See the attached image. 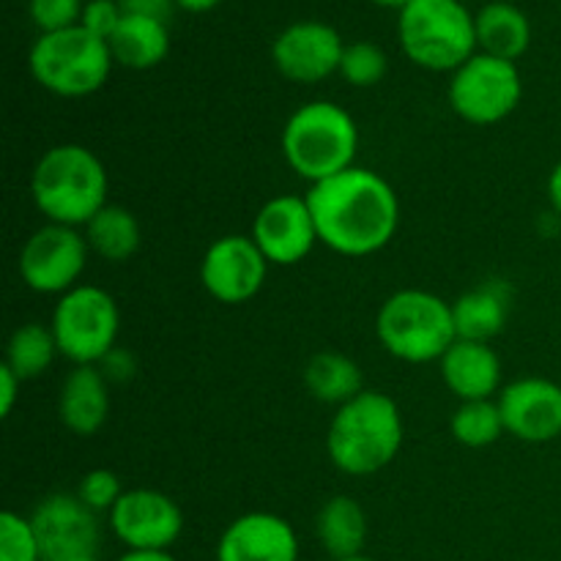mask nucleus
I'll use <instances>...</instances> for the list:
<instances>
[{"label": "nucleus", "instance_id": "31", "mask_svg": "<svg viewBox=\"0 0 561 561\" xmlns=\"http://www.w3.org/2000/svg\"><path fill=\"white\" fill-rule=\"evenodd\" d=\"M77 496H80L82 504L93 510V513H104V510H113L115 502L124 496L121 491L118 477L113 474L110 469H93L88 471L85 477L80 480V488H77Z\"/></svg>", "mask_w": 561, "mask_h": 561}, {"label": "nucleus", "instance_id": "37", "mask_svg": "<svg viewBox=\"0 0 561 561\" xmlns=\"http://www.w3.org/2000/svg\"><path fill=\"white\" fill-rule=\"evenodd\" d=\"M373 3H378V5H387V9H398V11H403L405 5H409V3H414V0H373Z\"/></svg>", "mask_w": 561, "mask_h": 561}, {"label": "nucleus", "instance_id": "20", "mask_svg": "<svg viewBox=\"0 0 561 561\" xmlns=\"http://www.w3.org/2000/svg\"><path fill=\"white\" fill-rule=\"evenodd\" d=\"M110 53L115 64L126 69H153L170 53V33L164 20L124 11V20L110 36Z\"/></svg>", "mask_w": 561, "mask_h": 561}, {"label": "nucleus", "instance_id": "7", "mask_svg": "<svg viewBox=\"0 0 561 561\" xmlns=\"http://www.w3.org/2000/svg\"><path fill=\"white\" fill-rule=\"evenodd\" d=\"M31 75L44 91L55 96H91L107 82L113 53L104 38L93 36L82 25L66 31L42 33L31 47Z\"/></svg>", "mask_w": 561, "mask_h": 561}, {"label": "nucleus", "instance_id": "28", "mask_svg": "<svg viewBox=\"0 0 561 561\" xmlns=\"http://www.w3.org/2000/svg\"><path fill=\"white\" fill-rule=\"evenodd\" d=\"M387 53L373 42H354L345 44L343 60H340V75L345 82L356 88L378 85L387 75Z\"/></svg>", "mask_w": 561, "mask_h": 561}, {"label": "nucleus", "instance_id": "26", "mask_svg": "<svg viewBox=\"0 0 561 561\" xmlns=\"http://www.w3.org/2000/svg\"><path fill=\"white\" fill-rule=\"evenodd\" d=\"M55 354H58V343H55L53 329L42 327V323H25L11 334L9 348H5V365L22 381H31L53 365Z\"/></svg>", "mask_w": 561, "mask_h": 561}, {"label": "nucleus", "instance_id": "30", "mask_svg": "<svg viewBox=\"0 0 561 561\" xmlns=\"http://www.w3.org/2000/svg\"><path fill=\"white\" fill-rule=\"evenodd\" d=\"M82 9V0H31V20L42 33L66 31L80 25Z\"/></svg>", "mask_w": 561, "mask_h": 561}, {"label": "nucleus", "instance_id": "32", "mask_svg": "<svg viewBox=\"0 0 561 561\" xmlns=\"http://www.w3.org/2000/svg\"><path fill=\"white\" fill-rule=\"evenodd\" d=\"M121 20H124V5L118 0H88L85 9H82L80 25L85 31H91L93 36L110 42V36L121 25Z\"/></svg>", "mask_w": 561, "mask_h": 561}, {"label": "nucleus", "instance_id": "25", "mask_svg": "<svg viewBox=\"0 0 561 561\" xmlns=\"http://www.w3.org/2000/svg\"><path fill=\"white\" fill-rule=\"evenodd\" d=\"M85 241L99 257L110 263L129 261L140 247V225L124 206H107L85 225Z\"/></svg>", "mask_w": 561, "mask_h": 561}, {"label": "nucleus", "instance_id": "40", "mask_svg": "<svg viewBox=\"0 0 561 561\" xmlns=\"http://www.w3.org/2000/svg\"><path fill=\"white\" fill-rule=\"evenodd\" d=\"M75 561H99L96 557H85V559H75Z\"/></svg>", "mask_w": 561, "mask_h": 561}, {"label": "nucleus", "instance_id": "23", "mask_svg": "<svg viewBox=\"0 0 561 561\" xmlns=\"http://www.w3.org/2000/svg\"><path fill=\"white\" fill-rule=\"evenodd\" d=\"M305 383L312 398L334 405H345L356 394L365 392L359 365L337 351H323L312 356L305 367Z\"/></svg>", "mask_w": 561, "mask_h": 561}, {"label": "nucleus", "instance_id": "8", "mask_svg": "<svg viewBox=\"0 0 561 561\" xmlns=\"http://www.w3.org/2000/svg\"><path fill=\"white\" fill-rule=\"evenodd\" d=\"M58 354L80 365L104 362L115 348L121 329L118 305L96 285H77L58 299L49 323Z\"/></svg>", "mask_w": 561, "mask_h": 561}, {"label": "nucleus", "instance_id": "6", "mask_svg": "<svg viewBox=\"0 0 561 561\" xmlns=\"http://www.w3.org/2000/svg\"><path fill=\"white\" fill-rule=\"evenodd\" d=\"M400 47L416 66L455 71L477 53L474 16L460 0H414L400 11Z\"/></svg>", "mask_w": 561, "mask_h": 561}, {"label": "nucleus", "instance_id": "19", "mask_svg": "<svg viewBox=\"0 0 561 561\" xmlns=\"http://www.w3.org/2000/svg\"><path fill=\"white\" fill-rule=\"evenodd\" d=\"M58 414L75 436H93L102 431L110 414L107 376L96 370V365L75 367L60 387Z\"/></svg>", "mask_w": 561, "mask_h": 561}, {"label": "nucleus", "instance_id": "15", "mask_svg": "<svg viewBox=\"0 0 561 561\" xmlns=\"http://www.w3.org/2000/svg\"><path fill=\"white\" fill-rule=\"evenodd\" d=\"M345 44L327 22H294L285 27L272 47V60L283 77L294 82H321L340 71Z\"/></svg>", "mask_w": 561, "mask_h": 561}, {"label": "nucleus", "instance_id": "16", "mask_svg": "<svg viewBox=\"0 0 561 561\" xmlns=\"http://www.w3.org/2000/svg\"><path fill=\"white\" fill-rule=\"evenodd\" d=\"M504 431L526 444L561 436V387L548 378H518L499 392Z\"/></svg>", "mask_w": 561, "mask_h": 561}, {"label": "nucleus", "instance_id": "34", "mask_svg": "<svg viewBox=\"0 0 561 561\" xmlns=\"http://www.w3.org/2000/svg\"><path fill=\"white\" fill-rule=\"evenodd\" d=\"M548 201H551L553 211L561 217V159L557 168L551 170V179H548Z\"/></svg>", "mask_w": 561, "mask_h": 561}, {"label": "nucleus", "instance_id": "22", "mask_svg": "<svg viewBox=\"0 0 561 561\" xmlns=\"http://www.w3.org/2000/svg\"><path fill=\"white\" fill-rule=\"evenodd\" d=\"M316 531L334 561L359 557L367 542V515L356 499L334 496L318 513Z\"/></svg>", "mask_w": 561, "mask_h": 561}, {"label": "nucleus", "instance_id": "17", "mask_svg": "<svg viewBox=\"0 0 561 561\" xmlns=\"http://www.w3.org/2000/svg\"><path fill=\"white\" fill-rule=\"evenodd\" d=\"M217 561H299V537L279 515L247 513L222 531Z\"/></svg>", "mask_w": 561, "mask_h": 561}, {"label": "nucleus", "instance_id": "24", "mask_svg": "<svg viewBox=\"0 0 561 561\" xmlns=\"http://www.w3.org/2000/svg\"><path fill=\"white\" fill-rule=\"evenodd\" d=\"M455 332L458 340H477V343H488L496 337L507 323V301L499 294L493 285H482V288L469 290L460 296L453 305Z\"/></svg>", "mask_w": 561, "mask_h": 561}, {"label": "nucleus", "instance_id": "5", "mask_svg": "<svg viewBox=\"0 0 561 561\" xmlns=\"http://www.w3.org/2000/svg\"><path fill=\"white\" fill-rule=\"evenodd\" d=\"M376 332L383 348L411 365L442 359L458 340L453 305L427 290H398L381 305Z\"/></svg>", "mask_w": 561, "mask_h": 561}, {"label": "nucleus", "instance_id": "14", "mask_svg": "<svg viewBox=\"0 0 561 561\" xmlns=\"http://www.w3.org/2000/svg\"><path fill=\"white\" fill-rule=\"evenodd\" d=\"M252 241L268 263L294 266V263L305 261L312 247L321 241L307 197L279 195L263 203L252 222Z\"/></svg>", "mask_w": 561, "mask_h": 561}, {"label": "nucleus", "instance_id": "21", "mask_svg": "<svg viewBox=\"0 0 561 561\" xmlns=\"http://www.w3.org/2000/svg\"><path fill=\"white\" fill-rule=\"evenodd\" d=\"M474 27L477 49L493 55V58H504L515 64L531 44L529 16L518 5L504 3V0L482 5L480 14L474 16Z\"/></svg>", "mask_w": 561, "mask_h": 561}, {"label": "nucleus", "instance_id": "27", "mask_svg": "<svg viewBox=\"0 0 561 561\" xmlns=\"http://www.w3.org/2000/svg\"><path fill=\"white\" fill-rule=\"evenodd\" d=\"M504 433V420L499 403L493 400H466L453 414V436L463 447H491Z\"/></svg>", "mask_w": 561, "mask_h": 561}, {"label": "nucleus", "instance_id": "1", "mask_svg": "<svg viewBox=\"0 0 561 561\" xmlns=\"http://www.w3.org/2000/svg\"><path fill=\"white\" fill-rule=\"evenodd\" d=\"M318 239L329 250L348 257H365L394 239L400 203L387 179L367 168H348L307 192Z\"/></svg>", "mask_w": 561, "mask_h": 561}, {"label": "nucleus", "instance_id": "9", "mask_svg": "<svg viewBox=\"0 0 561 561\" xmlns=\"http://www.w3.org/2000/svg\"><path fill=\"white\" fill-rule=\"evenodd\" d=\"M524 80L513 60L474 53L460 69L453 71L449 104L463 121L477 126L499 124L518 107Z\"/></svg>", "mask_w": 561, "mask_h": 561}, {"label": "nucleus", "instance_id": "18", "mask_svg": "<svg viewBox=\"0 0 561 561\" xmlns=\"http://www.w3.org/2000/svg\"><path fill=\"white\" fill-rule=\"evenodd\" d=\"M442 378L455 398L491 400L502 387V362L488 343L477 340H455L447 354L438 359Z\"/></svg>", "mask_w": 561, "mask_h": 561}, {"label": "nucleus", "instance_id": "4", "mask_svg": "<svg viewBox=\"0 0 561 561\" xmlns=\"http://www.w3.org/2000/svg\"><path fill=\"white\" fill-rule=\"evenodd\" d=\"M359 129L348 110L334 102H307L283 129V153L296 175L310 184L354 168Z\"/></svg>", "mask_w": 561, "mask_h": 561}, {"label": "nucleus", "instance_id": "2", "mask_svg": "<svg viewBox=\"0 0 561 561\" xmlns=\"http://www.w3.org/2000/svg\"><path fill=\"white\" fill-rule=\"evenodd\" d=\"M107 170L85 146L64 142L33 168L31 195L38 211L55 225H88L107 206Z\"/></svg>", "mask_w": 561, "mask_h": 561}, {"label": "nucleus", "instance_id": "12", "mask_svg": "<svg viewBox=\"0 0 561 561\" xmlns=\"http://www.w3.org/2000/svg\"><path fill=\"white\" fill-rule=\"evenodd\" d=\"M110 529L126 551H170L184 531V515L168 493L135 488L110 510Z\"/></svg>", "mask_w": 561, "mask_h": 561}, {"label": "nucleus", "instance_id": "29", "mask_svg": "<svg viewBox=\"0 0 561 561\" xmlns=\"http://www.w3.org/2000/svg\"><path fill=\"white\" fill-rule=\"evenodd\" d=\"M0 561H42L31 518L11 510L0 515Z\"/></svg>", "mask_w": 561, "mask_h": 561}, {"label": "nucleus", "instance_id": "10", "mask_svg": "<svg viewBox=\"0 0 561 561\" xmlns=\"http://www.w3.org/2000/svg\"><path fill=\"white\" fill-rule=\"evenodd\" d=\"M85 236L69 225L47 222L25 241L20 252L22 283L36 294H69L88 263Z\"/></svg>", "mask_w": 561, "mask_h": 561}, {"label": "nucleus", "instance_id": "13", "mask_svg": "<svg viewBox=\"0 0 561 561\" xmlns=\"http://www.w3.org/2000/svg\"><path fill=\"white\" fill-rule=\"evenodd\" d=\"M268 274V261L252 236H222L206 250L201 279L222 305H241L257 296Z\"/></svg>", "mask_w": 561, "mask_h": 561}, {"label": "nucleus", "instance_id": "39", "mask_svg": "<svg viewBox=\"0 0 561 561\" xmlns=\"http://www.w3.org/2000/svg\"><path fill=\"white\" fill-rule=\"evenodd\" d=\"M118 3L126 9V5H135V3H140V0H118Z\"/></svg>", "mask_w": 561, "mask_h": 561}, {"label": "nucleus", "instance_id": "33", "mask_svg": "<svg viewBox=\"0 0 561 561\" xmlns=\"http://www.w3.org/2000/svg\"><path fill=\"white\" fill-rule=\"evenodd\" d=\"M22 378L11 370L9 365H0V416H9L14 411L16 398H20Z\"/></svg>", "mask_w": 561, "mask_h": 561}, {"label": "nucleus", "instance_id": "36", "mask_svg": "<svg viewBox=\"0 0 561 561\" xmlns=\"http://www.w3.org/2000/svg\"><path fill=\"white\" fill-rule=\"evenodd\" d=\"M173 3L179 5V9L190 11V14H203V11L217 9V5L222 3V0H173Z\"/></svg>", "mask_w": 561, "mask_h": 561}, {"label": "nucleus", "instance_id": "38", "mask_svg": "<svg viewBox=\"0 0 561 561\" xmlns=\"http://www.w3.org/2000/svg\"><path fill=\"white\" fill-rule=\"evenodd\" d=\"M340 561H376L370 557H365V553H359V557H351V559H340Z\"/></svg>", "mask_w": 561, "mask_h": 561}, {"label": "nucleus", "instance_id": "35", "mask_svg": "<svg viewBox=\"0 0 561 561\" xmlns=\"http://www.w3.org/2000/svg\"><path fill=\"white\" fill-rule=\"evenodd\" d=\"M115 561H175V557L170 551H126Z\"/></svg>", "mask_w": 561, "mask_h": 561}, {"label": "nucleus", "instance_id": "3", "mask_svg": "<svg viewBox=\"0 0 561 561\" xmlns=\"http://www.w3.org/2000/svg\"><path fill=\"white\" fill-rule=\"evenodd\" d=\"M403 444V416L389 394L365 389L340 405L329 425L327 449L332 463L351 477L376 474L392 463Z\"/></svg>", "mask_w": 561, "mask_h": 561}, {"label": "nucleus", "instance_id": "11", "mask_svg": "<svg viewBox=\"0 0 561 561\" xmlns=\"http://www.w3.org/2000/svg\"><path fill=\"white\" fill-rule=\"evenodd\" d=\"M42 561H75L96 557L102 529L99 513L80 502L77 493H53L31 515Z\"/></svg>", "mask_w": 561, "mask_h": 561}]
</instances>
